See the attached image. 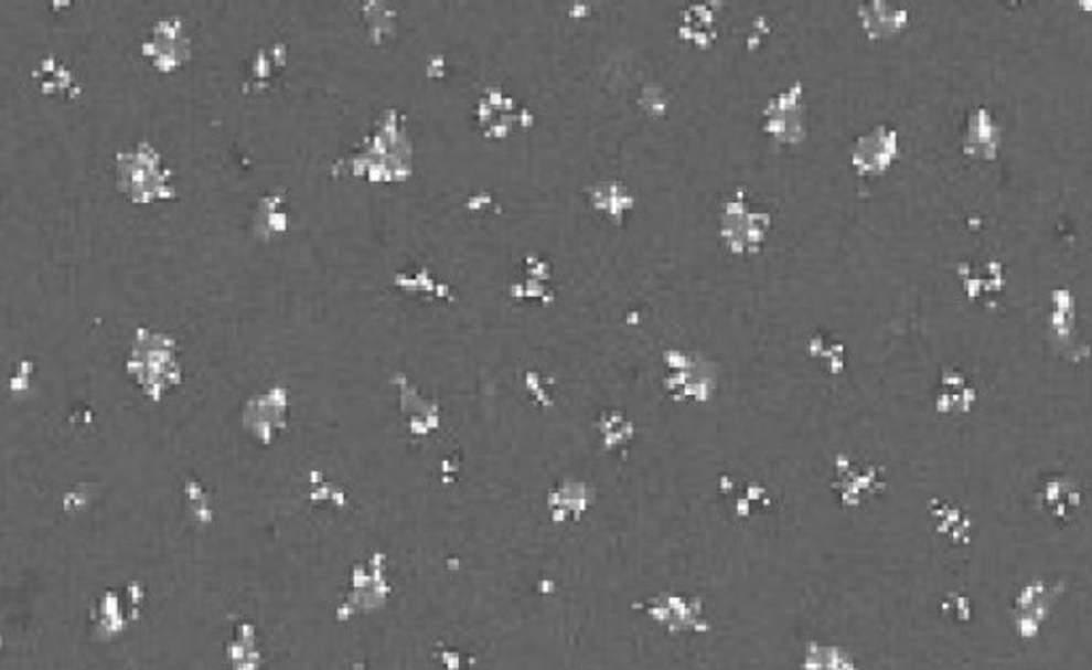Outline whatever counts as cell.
Here are the masks:
<instances>
[{"instance_id": "6da1fadb", "label": "cell", "mask_w": 1092, "mask_h": 670, "mask_svg": "<svg viewBox=\"0 0 1092 670\" xmlns=\"http://www.w3.org/2000/svg\"><path fill=\"white\" fill-rule=\"evenodd\" d=\"M413 148L408 143L406 130L402 125V116L397 111H386L383 116V127L372 139L358 159L351 160V171L354 176L376 182H393L406 180L413 171Z\"/></svg>"}, {"instance_id": "7a4b0ae2", "label": "cell", "mask_w": 1092, "mask_h": 670, "mask_svg": "<svg viewBox=\"0 0 1092 670\" xmlns=\"http://www.w3.org/2000/svg\"><path fill=\"white\" fill-rule=\"evenodd\" d=\"M771 212L756 208L745 192L730 194L719 214V235L732 255H756L769 240Z\"/></svg>"}, {"instance_id": "3957f363", "label": "cell", "mask_w": 1092, "mask_h": 670, "mask_svg": "<svg viewBox=\"0 0 1092 670\" xmlns=\"http://www.w3.org/2000/svg\"><path fill=\"white\" fill-rule=\"evenodd\" d=\"M171 171L162 164L157 150L141 143L132 152L118 155L120 189L135 203H152L173 196Z\"/></svg>"}, {"instance_id": "277c9868", "label": "cell", "mask_w": 1092, "mask_h": 670, "mask_svg": "<svg viewBox=\"0 0 1092 670\" xmlns=\"http://www.w3.org/2000/svg\"><path fill=\"white\" fill-rule=\"evenodd\" d=\"M762 127L772 141L781 146H799L806 137V98L801 84L774 93L764 105Z\"/></svg>"}, {"instance_id": "5b68a950", "label": "cell", "mask_w": 1092, "mask_h": 670, "mask_svg": "<svg viewBox=\"0 0 1092 670\" xmlns=\"http://www.w3.org/2000/svg\"><path fill=\"white\" fill-rule=\"evenodd\" d=\"M477 118L482 135L493 141L508 139L518 128H527L534 123L532 114L502 88H489L482 93Z\"/></svg>"}, {"instance_id": "8992f818", "label": "cell", "mask_w": 1092, "mask_h": 670, "mask_svg": "<svg viewBox=\"0 0 1092 670\" xmlns=\"http://www.w3.org/2000/svg\"><path fill=\"white\" fill-rule=\"evenodd\" d=\"M899 132L879 125L856 139L852 148V167L863 178L884 176L899 157Z\"/></svg>"}, {"instance_id": "52a82bcc", "label": "cell", "mask_w": 1092, "mask_h": 670, "mask_svg": "<svg viewBox=\"0 0 1092 670\" xmlns=\"http://www.w3.org/2000/svg\"><path fill=\"white\" fill-rule=\"evenodd\" d=\"M137 354V379L141 386L152 397H161L162 393L178 381V365L173 359V344L162 336H150L148 347L139 342L135 347Z\"/></svg>"}, {"instance_id": "ba28073f", "label": "cell", "mask_w": 1092, "mask_h": 670, "mask_svg": "<svg viewBox=\"0 0 1092 670\" xmlns=\"http://www.w3.org/2000/svg\"><path fill=\"white\" fill-rule=\"evenodd\" d=\"M143 56L161 73H173L189 61L191 39L178 20L159 22L141 47Z\"/></svg>"}, {"instance_id": "9c48e42d", "label": "cell", "mask_w": 1092, "mask_h": 670, "mask_svg": "<svg viewBox=\"0 0 1092 670\" xmlns=\"http://www.w3.org/2000/svg\"><path fill=\"white\" fill-rule=\"evenodd\" d=\"M668 370H671L668 386L678 397L696 400V402H705L710 397L715 389V374L707 361L687 352L676 351L668 359Z\"/></svg>"}, {"instance_id": "30bf717a", "label": "cell", "mask_w": 1092, "mask_h": 670, "mask_svg": "<svg viewBox=\"0 0 1092 670\" xmlns=\"http://www.w3.org/2000/svg\"><path fill=\"white\" fill-rule=\"evenodd\" d=\"M956 274L964 295L975 304H991L1005 288V267L995 258L964 260Z\"/></svg>"}, {"instance_id": "8fae6325", "label": "cell", "mask_w": 1092, "mask_h": 670, "mask_svg": "<svg viewBox=\"0 0 1092 670\" xmlns=\"http://www.w3.org/2000/svg\"><path fill=\"white\" fill-rule=\"evenodd\" d=\"M858 22L870 41H888L907 29L909 11L900 4L875 0L860 4Z\"/></svg>"}, {"instance_id": "7c38bea8", "label": "cell", "mask_w": 1092, "mask_h": 670, "mask_svg": "<svg viewBox=\"0 0 1092 670\" xmlns=\"http://www.w3.org/2000/svg\"><path fill=\"white\" fill-rule=\"evenodd\" d=\"M589 205L611 223H623L625 216L634 210L636 196L628 184L619 180H600L587 191Z\"/></svg>"}, {"instance_id": "4fadbf2b", "label": "cell", "mask_w": 1092, "mask_h": 670, "mask_svg": "<svg viewBox=\"0 0 1092 670\" xmlns=\"http://www.w3.org/2000/svg\"><path fill=\"white\" fill-rule=\"evenodd\" d=\"M964 152L977 160H993L1000 148V128L988 109H975L968 116L963 137Z\"/></svg>"}, {"instance_id": "5bb4252c", "label": "cell", "mask_w": 1092, "mask_h": 670, "mask_svg": "<svg viewBox=\"0 0 1092 670\" xmlns=\"http://www.w3.org/2000/svg\"><path fill=\"white\" fill-rule=\"evenodd\" d=\"M975 386L959 370H945L936 384L934 404L936 411L945 416H961L971 413L975 406Z\"/></svg>"}, {"instance_id": "9a60e30c", "label": "cell", "mask_w": 1092, "mask_h": 670, "mask_svg": "<svg viewBox=\"0 0 1092 670\" xmlns=\"http://www.w3.org/2000/svg\"><path fill=\"white\" fill-rule=\"evenodd\" d=\"M717 7L689 4L678 20V36L700 50H707L717 39Z\"/></svg>"}, {"instance_id": "2e32d148", "label": "cell", "mask_w": 1092, "mask_h": 670, "mask_svg": "<svg viewBox=\"0 0 1092 670\" xmlns=\"http://www.w3.org/2000/svg\"><path fill=\"white\" fill-rule=\"evenodd\" d=\"M1050 607H1052V592H1050V587L1046 583L1027 585L1023 589V596H1020L1018 608H1016L1020 632L1025 637L1037 635L1039 626L1043 624V619L1050 613Z\"/></svg>"}, {"instance_id": "e0dca14e", "label": "cell", "mask_w": 1092, "mask_h": 670, "mask_svg": "<svg viewBox=\"0 0 1092 670\" xmlns=\"http://www.w3.org/2000/svg\"><path fill=\"white\" fill-rule=\"evenodd\" d=\"M550 280H553L550 263L538 255H529L521 263V272L514 280V297L538 301L550 295Z\"/></svg>"}, {"instance_id": "ac0fdd59", "label": "cell", "mask_w": 1092, "mask_h": 670, "mask_svg": "<svg viewBox=\"0 0 1092 670\" xmlns=\"http://www.w3.org/2000/svg\"><path fill=\"white\" fill-rule=\"evenodd\" d=\"M1050 333L1052 340L1059 344L1062 351L1073 352L1075 342V306L1073 297L1069 290H1057L1052 297V312H1050Z\"/></svg>"}, {"instance_id": "d6986e66", "label": "cell", "mask_w": 1092, "mask_h": 670, "mask_svg": "<svg viewBox=\"0 0 1092 670\" xmlns=\"http://www.w3.org/2000/svg\"><path fill=\"white\" fill-rule=\"evenodd\" d=\"M1080 502H1082V493L1073 480L1054 477V479L1043 482L1041 504L1050 514L1060 517V519L1069 517V514H1073V511H1078Z\"/></svg>"}, {"instance_id": "ffe728a7", "label": "cell", "mask_w": 1092, "mask_h": 670, "mask_svg": "<svg viewBox=\"0 0 1092 670\" xmlns=\"http://www.w3.org/2000/svg\"><path fill=\"white\" fill-rule=\"evenodd\" d=\"M282 203H285L282 194H267L260 199L255 216V226L260 240H274L276 235L287 231L289 216L282 210Z\"/></svg>"}, {"instance_id": "44dd1931", "label": "cell", "mask_w": 1092, "mask_h": 670, "mask_svg": "<svg viewBox=\"0 0 1092 670\" xmlns=\"http://www.w3.org/2000/svg\"><path fill=\"white\" fill-rule=\"evenodd\" d=\"M932 517L936 521V530L950 541H968L971 519L954 504H939V509L932 511Z\"/></svg>"}, {"instance_id": "7402d4cb", "label": "cell", "mask_w": 1092, "mask_h": 670, "mask_svg": "<svg viewBox=\"0 0 1092 670\" xmlns=\"http://www.w3.org/2000/svg\"><path fill=\"white\" fill-rule=\"evenodd\" d=\"M639 107L643 109V114L651 116V118H662L671 109V96L655 82L644 84L641 88V95H639Z\"/></svg>"}, {"instance_id": "603a6c76", "label": "cell", "mask_w": 1092, "mask_h": 670, "mask_svg": "<svg viewBox=\"0 0 1092 670\" xmlns=\"http://www.w3.org/2000/svg\"><path fill=\"white\" fill-rule=\"evenodd\" d=\"M600 429H602V438H604V443L609 447L625 445L632 438V432H634L632 429V423L621 415L604 416Z\"/></svg>"}]
</instances>
